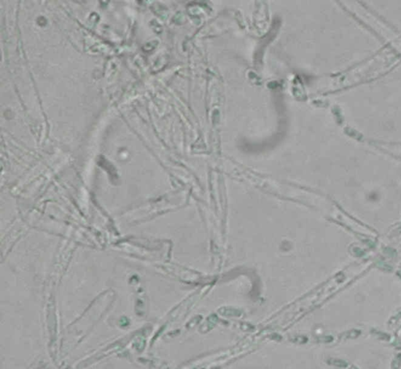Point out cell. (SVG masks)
Returning <instances> with one entry per match:
<instances>
[{
	"mask_svg": "<svg viewBox=\"0 0 401 369\" xmlns=\"http://www.w3.org/2000/svg\"><path fill=\"white\" fill-rule=\"evenodd\" d=\"M360 331L353 330V331H348V332L346 334V336L347 337L348 339H355V338H357V337L360 335Z\"/></svg>",
	"mask_w": 401,
	"mask_h": 369,
	"instance_id": "1",
	"label": "cell"
},
{
	"mask_svg": "<svg viewBox=\"0 0 401 369\" xmlns=\"http://www.w3.org/2000/svg\"><path fill=\"white\" fill-rule=\"evenodd\" d=\"M401 364V354H398L396 357H395L394 360H393V369H398L399 367Z\"/></svg>",
	"mask_w": 401,
	"mask_h": 369,
	"instance_id": "2",
	"label": "cell"
},
{
	"mask_svg": "<svg viewBox=\"0 0 401 369\" xmlns=\"http://www.w3.org/2000/svg\"><path fill=\"white\" fill-rule=\"evenodd\" d=\"M332 362H333L332 364H335V366H337V367H346V366H347V363L343 360H338V359H336V360H333Z\"/></svg>",
	"mask_w": 401,
	"mask_h": 369,
	"instance_id": "3",
	"label": "cell"
},
{
	"mask_svg": "<svg viewBox=\"0 0 401 369\" xmlns=\"http://www.w3.org/2000/svg\"><path fill=\"white\" fill-rule=\"evenodd\" d=\"M350 369H358V368H356V367H353H353H350Z\"/></svg>",
	"mask_w": 401,
	"mask_h": 369,
	"instance_id": "4",
	"label": "cell"
}]
</instances>
